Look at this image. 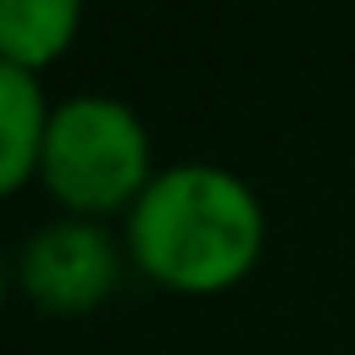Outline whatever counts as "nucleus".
Wrapping results in <instances>:
<instances>
[{
	"label": "nucleus",
	"instance_id": "f257e3e1",
	"mask_svg": "<svg viewBox=\"0 0 355 355\" xmlns=\"http://www.w3.org/2000/svg\"><path fill=\"white\" fill-rule=\"evenodd\" d=\"M266 245V209L241 173L173 162L125 214V256L141 277L183 298L241 288Z\"/></svg>",
	"mask_w": 355,
	"mask_h": 355
},
{
	"label": "nucleus",
	"instance_id": "f03ea898",
	"mask_svg": "<svg viewBox=\"0 0 355 355\" xmlns=\"http://www.w3.org/2000/svg\"><path fill=\"white\" fill-rule=\"evenodd\" d=\"M37 178L78 220L131 214V204L157 178L152 136H146L141 115L115 94H73V100L53 105Z\"/></svg>",
	"mask_w": 355,
	"mask_h": 355
},
{
	"label": "nucleus",
	"instance_id": "7ed1b4c3",
	"mask_svg": "<svg viewBox=\"0 0 355 355\" xmlns=\"http://www.w3.org/2000/svg\"><path fill=\"white\" fill-rule=\"evenodd\" d=\"M125 277V251L100 220H63L42 225L21 241L16 251V288L47 319H84V313L105 309Z\"/></svg>",
	"mask_w": 355,
	"mask_h": 355
},
{
	"label": "nucleus",
	"instance_id": "20e7f679",
	"mask_svg": "<svg viewBox=\"0 0 355 355\" xmlns=\"http://www.w3.org/2000/svg\"><path fill=\"white\" fill-rule=\"evenodd\" d=\"M47 125H53V105L42 94V73L0 63V189L21 193L37 173H42V146Z\"/></svg>",
	"mask_w": 355,
	"mask_h": 355
},
{
	"label": "nucleus",
	"instance_id": "39448f33",
	"mask_svg": "<svg viewBox=\"0 0 355 355\" xmlns=\"http://www.w3.org/2000/svg\"><path fill=\"white\" fill-rule=\"evenodd\" d=\"M84 0H0V63L47 73L73 47Z\"/></svg>",
	"mask_w": 355,
	"mask_h": 355
}]
</instances>
